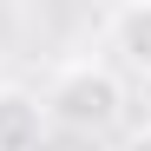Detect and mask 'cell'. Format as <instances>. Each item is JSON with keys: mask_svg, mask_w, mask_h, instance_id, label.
Instances as JSON below:
<instances>
[{"mask_svg": "<svg viewBox=\"0 0 151 151\" xmlns=\"http://www.w3.org/2000/svg\"><path fill=\"white\" fill-rule=\"evenodd\" d=\"M125 151H151V125H145V132H132V138H125Z\"/></svg>", "mask_w": 151, "mask_h": 151, "instance_id": "obj_4", "label": "cell"}, {"mask_svg": "<svg viewBox=\"0 0 151 151\" xmlns=\"http://www.w3.org/2000/svg\"><path fill=\"white\" fill-rule=\"evenodd\" d=\"M40 132H46L40 92H27V86H0V151H33Z\"/></svg>", "mask_w": 151, "mask_h": 151, "instance_id": "obj_3", "label": "cell"}, {"mask_svg": "<svg viewBox=\"0 0 151 151\" xmlns=\"http://www.w3.org/2000/svg\"><path fill=\"white\" fill-rule=\"evenodd\" d=\"M40 112L66 125V132H112L118 112H125V79L105 66V59H66L46 86Z\"/></svg>", "mask_w": 151, "mask_h": 151, "instance_id": "obj_1", "label": "cell"}, {"mask_svg": "<svg viewBox=\"0 0 151 151\" xmlns=\"http://www.w3.org/2000/svg\"><path fill=\"white\" fill-rule=\"evenodd\" d=\"M105 46L132 72H151V0H125L105 13Z\"/></svg>", "mask_w": 151, "mask_h": 151, "instance_id": "obj_2", "label": "cell"}]
</instances>
